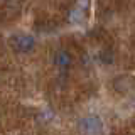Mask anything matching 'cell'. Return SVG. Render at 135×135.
<instances>
[{"instance_id":"1","label":"cell","mask_w":135,"mask_h":135,"mask_svg":"<svg viewBox=\"0 0 135 135\" xmlns=\"http://www.w3.org/2000/svg\"><path fill=\"white\" fill-rule=\"evenodd\" d=\"M8 46L17 54H31L36 49V37L27 32H15L8 37Z\"/></svg>"},{"instance_id":"2","label":"cell","mask_w":135,"mask_h":135,"mask_svg":"<svg viewBox=\"0 0 135 135\" xmlns=\"http://www.w3.org/2000/svg\"><path fill=\"white\" fill-rule=\"evenodd\" d=\"M79 132L83 135H101V132H103V123L95 115L84 117L79 120Z\"/></svg>"},{"instance_id":"3","label":"cell","mask_w":135,"mask_h":135,"mask_svg":"<svg viewBox=\"0 0 135 135\" xmlns=\"http://www.w3.org/2000/svg\"><path fill=\"white\" fill-rule=\"evenodd\" d=\"M52 62H54V66H56L59 71L66 73V71L73 66V54H71L68 49H57L56 52H54Z\"/></svg>"}]
</instances>
